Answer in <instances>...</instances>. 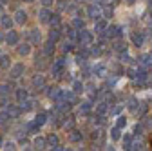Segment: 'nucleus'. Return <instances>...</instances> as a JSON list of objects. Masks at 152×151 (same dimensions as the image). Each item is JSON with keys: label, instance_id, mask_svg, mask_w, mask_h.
<instances>
[{"label": "nucleus", "instance_id": "1", "mask_svg": "<svg viewBox=\"0 0 152 151\" xmlns=\"http://www.w3.org/2000/svg\"><path fill=\"white\" fill-rule=\"evenodd\" d=\"M76 38L80 40V44H82V46H89V44H92V35H91L89 31H85L83 27L80 29V33H78V35H76Z\"/></svg>", "mask_w": 152, "mask_h": 151}, {"label": "nucleus", "instance_id": "2", "mask_svg": "<svg viewBox=\"0 0 152 151\" xmlns=\"http://www.w3.org/2000/svg\"><path fill=\"white\" fill-rule=\"evenodd\" d=\"M87 16H91V18H94V20H98V18L102 16V9L98 7V6H94V4H91L89 7H87Z\"/></svg>", "mask_w": 152, "mask_h": 151}, {"label": "nucleus", "instance_id": "3", "mask_svg": "<svg viewBox=\"0 0 152 151\" xmlns=\"http://www.w3.org/2000/svg\"><path fill=\"white\" fill-rule=\"evenodd\" d=\"M64 67H65V60L64 58H58V60L53 64V75H54V77H60L62 71H64Z\"/></svg>", "mask_w": 152, "mask_h": 151}, {"label": "nucleus", "instance_id": "4", "mask_svg": "<svg viewBox=\"0 0 152 151\" xmlns=\"http://www.w3.org/2000/svg\"><path fill=\"white\" fill-rule=\"evenodd\" d=\"M6 113H7L9 118H18V117H20V113H22V109H20V106H9L6 109Z\"/></svg>", "mask_w": 152, "mask_h": 151}, {"label": "nucleus", "instance_id": "5", "mask_svg": "<svg viewBox=\"0 0 152 151\" xmlns=\"http://www.w3.org/2000/svg\"><path fill=\"white\" fill-rule=\"evenodd\" d=\"M9 75H11L13 78L22 77V75H24V64H16V66H13V67H11V71H9Z\"/></svg>", "mask_w": 152, "mask_h": 151}, {"label": "nucleus", "instance_id": "6", "mask_svg": "<svg viewBox=\"0 0 152 151\" xmlns=\"http://www.w3.org/2000/svg\"><path fill=\"white\" fill-rule=\"evenodd\" d=\"M62 98H64L65 102H69L71 106H72V104H76V100H78V97H76V93H74V91H72V93H71V91L62 93Z\"/></svg>", "mask_w": 152, "mask_h": 151}, {"label": "nucleus", "instance_id": "7", "mask_svg": "<svg viewBox=\"0 0 152 151\" xmlns=\"http://www.w3.org/2000/svg\"><path fill=\"white\" fill-rule=\"evenodd\" d=\"M26 20H27V13H26V11L20 9V11L15 13V22H16V24H26Z\"/></svg>", "mask_w": 152, "mask_h": 151}, {"label": "nucleus", "instance_id": "8", "mask_svg": "<svg viewBox=\"0 0 152 151\" xmlns=\"http://www.w3.org/2000/svg\"><path fill=\"white\" fill-rule=\"evenodd\" d=\"M33 84H34L36 89H44L45 87V78L42 77V75H36V77L33 78Z\"/></svg>", "mask_w": 152, "mask_h": 151}, {"label": "nucleus", "instance_id": "9", "mask_svg": "<svg viewBox=\"0 0 152 151\" xmlns=\"http://www.w3.org/2000/svg\"><path fill=\"white\" fill-rule=\"evenodd\" d=\"M45 140H47V146H49L51 149H54L56 146H58V144H60V140H58V137H56L54 133H51V135H49V137H47Z\"/></svg>", "mask_w": 152, "mask_h": 151}, {"label": "nucleus", "instance_id": "10", "mask_svg": "<svg viewBox=\"0 0 152 151\" xmlns=\"http://www.w3.org/2000/svg\"><path fill=\"white\" fill-rule=\"evenodd\" d=\"M47 95H49V98L58 100V98H62V91H60V87H51V89L47 91Z\"/></svg>", "mask_w": 152, "mask_h": 151}, {"label": "nucleus", "instance_id": "11", "mask_svg": "<svg viewBox=\"0 0 152 151\" xmlns=\"http://www.w3.org/2000/svg\"><path fill=\"white\" fill-rule=\"evenodd\" d=\"M105 35L109 36V38H114V36H118V35H120V27H116V26L105 27Z\"/></svg>", "mask_w": 152, "mask_h": 151}, {"label": "nucleus", "instance_id": "12", "mask_svg": "<svg viewBox=\"0 0 152 151\" xmlns=\"http://www.w3.org/2000/svg\"><path fill=\"white\" fill-rule=\"evenodd\" d=\"M6 42H7L9 46H15V44L18 42V35H16L15 31L9 29V33H7V36H6Z\"/></svg>", "mask_w": 152, "mask_h": 151}, {"label": "nucleus", "instance_id": "13", "mask_svg": "<svg viewBox=\"0 0 152 151\" xmlns=\"http://www.w3.org/2000/svg\"><path fill=\"white\" fill-rule=\"evenodd\" d=\"M82 140V133L76 129H71L69 131V142H80Z\"/></svg>", "mask_w": 152, "mask_h": 151}, {"label": "nucleus", "instance_id": "14", "mask_svg": "<svg viewBox=\"0 0 152 151\" xmlns=\"http://www.w3.org/2000/svg\"><path fill=\"white\" fill-rule=\"evenodd\" d=\"M45 122H47V115H45V113H38L36 118H34V124H36L38 127H40V126H44Z\"/></svg>", "mask_w": 152, "mask_h": 151}, {"label": "nucleus", "instance_id": "15", "mask_svg": "<svg viewBox=\"0 0 152 151\" xmlns=\"http://www.w3.org/2000/svg\"><path fill=\"white\" fill-rule=\"evenodd\" d=\"M49 40H51V42H54V44L58 42V40H60V29H54V27H53V29H51V33H49Z\"/></svg>", "mask_w": 152, "mask_h": 151}, {"label": "nucleus", "instance_id": "16", "mask_svg": "<svg viewBox=\"0 0 152 151\" xmlns=\"http://www.w3.org/2000/svg\"><path fill=\"white\" fill-rule=\"evenodd\" d=\"M34 147H36V149H45V147H47V140H45L44 137H38V138L34 140Z\"/></svg>", "mask_w": 152, "mask_h": 151}, {"label": "nucleus", "instance_id": "17", "mask_svg": "<svg viewBox=\"0 0 152 151\" xmlns=\"http://www.w3.org/2000/svg\"><path fill=\"white\" fill-rule=\"evenodd\" d=\"M49 24H51L54 29H60V16H58V15H51V18H49Z\"/></svg>", "mask_w": 152, "mask_h": 151}, {"label": "nucleus", "instance_id": "18", "mask_svg": "<svg viewBox=\"0 0 152 151\" xmlns=\"http://www.w3.org/2000/svg\"><path fill=\"white\" fill-rule=\"evenodd\" d=\"M29 38H31L33 44H38V42H40V31H38V29H33V31L29 33Z\"/></svg>", "mask_w": 152, "mask_h": 151}, {"label": "nucleus", "instance_id": "19", "mask_svg": "<svg viewBox=\"0 0 152 151\" xmlns=\"http://www.w3.org/2000/svg\"><path fill=\"white\" fill-rule=\"evenodd\" d=\"M33 106H34V102L33 100H24V102H20V109L22 111H29V109H33Z\"/></svg>", "mask_w": 152, "mask_h": 151}, {"label": "nucleus", "instance_id": "20", "mask_svg": "<svg viewBox=\"0 0 152 151\" xmlns=\"http://www.w3.org/2000/svg\"><path fill=\"white\" fill-rule=\"evenodd\" d=\"M29 51H31V46H29V44H22V46H18V55L26 56V55H29Z\"/></svg>", "mask_w": 152, "mask_h": 151}, {"label": "nucleus", "instance_id": "21", "mask_svg": "<svg viewBox=\"0 0 152 151\" xmlns=\"http://www.w3.org/2000/svg\"><path fill=\"white\" fill-rule=\"evenodd\" d=\"M0 22H2V26H4L6 29H11V26H13V18H11V16H2V18H0Z\"/></svg>", "mask_w": 152, "mask_h": 151}, {"label": "nucleus", "instance_id": "22", "mask_svg": "<svg viewBox=\"0 0 152 151\" xmlns=\"http://www.w3.org/2000/svg\"><path fill=\"white\" fill-rule=\"evenodd\" d=\"M26 98H27V91H26V89H18V91H16V100H18V104L24 102Z\"/></svg>", "mask_w": 152, "mask_h": 151}, {"label": "nucleus", "instance_id": "23", "mask_svg": "<svg viewBox=\"0 0 152 151\" xmlns=\"http://www.w3.org/2000/svg\"><path fill=\"white\" fill-rule=\"evenodd\" d=\"M9 56L7 55H0V67H4V69H7L9 67Z\"/></svg>", "mask_w": 152, "mask_h": 151}, {"label": "nucleus", "instance_id": "24", "mask_svg": "<svg viewBox=\"0 0 152 151\" xmlns=\"http://www.w3.org/2000/svg\"><path fill=\"white\" fill-rule=\"evenodd\" d=\"M53 53H54V42H51V40H49V42L45 44V49H44V55H47V56H51Z\"/></svg>", "mask_w": 152, "mask_h": 151}, {"label": "nucleus", "instance_id": "25", "mask_svg": "<svg viewBox=\"0 0 152 151\" xmlns=\"http://www.w3.org/2000/svg\"><path fill=\"white\" fill-rule=\"evenodd\" d=\"M132 42H134V46H141V44H143V35L132 33Z\"/></svg>", "mask_w": 152, "mask_h": 151}, {"label": "nucleus", "instance_id": "26", "mask_svg": "<svg viewBox=\"0 0 152 151\" xmlns=\"http://www.w3.org/2000/svg\"><path fill=\"white\" fill-rule=\"evenodd\" d=\"M51 15H53V13H51L49 9H42V11H40V20H42V22H49Z\"/></svg>", "mask_w": 152, "mask_h": 151}, {"label": "nucleus", "instance_id": "27", "mask_svg": "<svg viewBox=\"0 0 152 151\" xmlns=\"http://www.w3.org/2000/svg\"><path fill=\"white\" fill-rule=\"evenodd\" d=\"M136 78H138L140 82H145V80H147V71H145V67L136 71Z\"/></svg>", "mask_w": 152, "mask_h": 151}, {"label": "nucleus", "instance_id": "28", "mask_svg": "<svg viewBox=\"0 0 152 151\" xmlns=\"http://www.w3.org/2000/svg\"><path fill=\"white\" fill-rule=\"evenodd\" d=\"M94 73H96L98 77H105V75H107V67H105V66H96Z\"/></svg>", "mask_w": 152, "mask_h": 151}, {"label": "nucleus", "instance_id": "29", "mask_svg": "<svg viewBox=\"0 0 152 151\" xmlns=\"http://www.w3.org/2000/svg\"><path fill=\"white\" fill-rule=\"evenodd\" d=\"M141 64L147 67V66H152V55H143L141 56Z\"/></svg>", "mask_w": 152, "mask_h": 151}, {"label": "nucleus", "instance_id": "30", "mask_svg": "<svg viewBox=\"0 0 152 151\" xmlns=\"http://www.w3.org/2000/svg\"><path fill=\"white\" fill-rule=\"evenodd\" d=\"M105 111H107V104H105V102H100V104L96 106V113H98V115H103Z\"/></svg>", "mask_w": 152, "mask_h": 151}, {"label": "nucleus", "instance_id": "31", "mask_svg": "<svg viewBox=\"0 0 152 151\" xmlns=\"http://www.w3.org/2000/svg\"><path fill=\"white\" fill-rule=\"evenodd\" d=\"M105 27H107V22H105V20H98V22H96V27H94V31H103Z\"/></svg>", "mask_w": 152, "mask_h": 151}, {"label": "nucleus", "instance_id": "32", "mask_svg": "<svg viewBox=\"0 0 152 151\" xmlns=\"http://www.w3.org/2000/svg\"><path fill=\"white\" fill-rule=\"evenodd\" d=\"M45 66H47V62H45V58H44V56H40V58H36V67L44 69Z\"/></svg>", "mask_w": 152, "mask_h": 151}, {"label": "nucleus", "instance_id": "33", "mask_svg": "<svg viewBox=\"0 0 152 151\" xmlns=\"http://www.w3.org/2000/svg\"><path fill=\"white\" fill-rule=\"evenodd\" d=\"M102 15H103L105 18H110V16H112V7L105 6V7H103V11H102Z\"/></svg>", "mask_w": 152, "mask_h": 151}, {"label": "nucleus", "instance_id": "34", "mask_svg": "<svg viewBox=\"0 0 152 151\" xmlns=\"http://www.w3.org/2000/svg\"><path fill=\"white\" fill-rule=\"evenodd\" d=\"M125 126H127V118H125V117H118L116 127H120V129H121V127H125Z\"/></svg>", "mask_w": 152, "mask_h": 151}, {"label": "nucleus", "instance_id": "35", "mask_svg": "<svg viewBox=\"0 0 152 151\" xmlns=\"http://www.w3.org/2000/svg\"><path fill=\"white\" fill-rule=\"evenodd\" d=\"M102 138H103V131L102 129H98V131L92 133V140H102Z\"/></svg>", "mask_w": 152, "mask_h": 151}, {"label": "nucleus", "instance_id": "36", "mask_svg": "<svg viewBox=\"0 0 152 151\" xmlns=\"http://www.w3.org/2000/svg\"><path fill=\"white\" fill-rule=\"evenodd\" d=\"M56 6H58V9H60V11H64V9H67V7H69L67 0H58V4H56Z\"/></svg>", "mask_w": 152, "mask_h": 151}, {"label": "nucleus", "instance_id": "37", "mask_svg": "<svg viewBox=\"0 0 152 151\" xmlns=\"http://www.w3.org/2000/svg\"><path fill=\"white\" fill-rule=\"evenodd\" d=\"M72 27H76V29H82V27H83V20H80V18H74Z\"/></svg>", "mask_w": 152, "mask_h": 151}, {"label": "nucleus", "instance_id": "38", "mask_svg": "<svg viewBox=\"0 0 152 151\" xmlns=\"http://www.w3.org/2000/svg\"><path fill=\"white\" fill-rule=\"evenodd\" d=\"M72 89H74V93H80V91L83 89V86H82V82H78V80H76V82L72 84Z\"/></svg>", "mask_w": 152, "mask_h": 151}, {"label": "nucleus", "instance_id": "39", "mask_svg": "<svg viewBox=\"0 0 152 151\" xmlns=\"http://www.w3.org/2000/svg\"><path fill=\"white\" fill-rule=\"evenodd\" d=\"M110 137H112L114 140H118V138H120V127H114V129L110 131Z\"/></svg>", "mask_w": 152, "mask_h": 151}, {"label": "nucleus", "instance_id": "40", "mask_svg": "<svg viewBox=\"0 0 152 151\" xmlns=\"http://www.w3.org/2000/svg\"><path fill=\"white\" fill-rule=\"evenodd\" d=\"M80 111H82V113H83V115H87V113H89V111H91V104H89V102H85V104H83V106H82V109H80Z\"/></svg>", "mask_w": 152, "mask_h": 151}, {"label": "nucleus", "instance_id": "41", "mask_svg": "<svg viewBox=\"0 0 152 151\" xmlns=\"http://www.w3.org/2000/svg\"><path fill=\"white\" fill-rule=\"evenodd\" d=\"M20 146H22L24 149H29V146H31V144H29V140H27V138H22V140H20Z\"/></svg>", "mask_w": 152, "mask_h": 151}, {"label": "nucleus", "instance_id": "42", "mask_svg": "<svg viewBox=\"0 0 152 151\" xmlns=\"http://www.w3.org/2000/svg\"><path fill=\"white\" fill-rule=\"evenodd\" d=\"M4 149H11V151H13V149H16V147H15L13 142H6V144H4Z\"/></svg>", "mask_w": 152, "mask_h": 151}, {"label": "nucleus", "instance_id": "43", "mask_svg": "<svg viewBox=\"0 0 152 151\" xmlns=\"http://www.w3.org/2000/svg\"><path fill=\"white\" fill-rule=\"evenodd\" d=\"M120 56H121V60H125V62H129V60H130V56L127 55V51H125V53L121 51V55H120Z\"/></svg>", "mask_w": 152, "mask_h": 151}, {"label": "nucleus", "instance_id": "44", "mask_svg": "<svg viewBox=\"0 0 152 151\" xmlns=\"http://www.w3.org/2000/svg\"><path fill=\"white\" fill-rule=\"evenodd\" d=\"M62 49H64V51L67 53V51H71V49H72V44H71V42H67V44H65V46H64Z\"/></svg>", "mask_w": 152, "mask_h": 151}, {"label": "nucleus", "instance_id": "45", "mask_svg": "<svg viewBox=\"0 0 152 151\" xmlns=\"http://www.w3.org/2000/svg\"><path fill=\"white\" fill-rule=\"evenodd\" d=\"M9 117H7V113H0V122H6Z\"/></svg>", "mask_w": 152, "mask_h": 151}, {"label": "nucleus", "instance_id": "46", "mask_svg": "<svg viewBox=\"0 0 152 151\" xmlns=\"http://www.w3.org/2000/svg\"><path fill=\"white\" fill-rule=\"evenodd\" d=\"M129 107H130V109H134V107H136V100H134V98H130V100H129Z\"/></svg>", "mask_w": 152, "mask_h": 151}, {"label": "nucleus", "instance_id": "47", "mask_svg": "<svg viewBox=\"0 0 152 151\" xmlns=\"http://www.w3.org/2000/svg\"><path fill=\"white\" fill-rule=\"evenodd\" d=\"M7 86H0V95H4V93H7Z\"/></svg>", "mask_w": 152, "mask_h": 151}, {"label": "nucleus", "instance_id": "48", "mask_svg": "<svg viewBox=\"0 0 152 151\" xmlns=\"http://www.w3.org/2000/svg\"><path fill=\"white\" fill-rule=\"evenodd\" d=\"M42 4H44V7H49L53 4V0H42Z\"/></svg>", "mask_w": 152, "mask_h": 151}, {"label": "nucleus", "instance_id": "49", "mask_svg": "<svg viewBox=\"0 0 152 151\" xmlns=\"http://www.w3.org/2000/svg\"><path fill=\"white\" fill-rule=\"evenodd\" d=\"M127 75L132 78V77H136V71H134V69H129V71H127Z\"/></svg>", "mask_w": 152, "mask_h": 151}, {"label": "nucleus", "instance_id": "50", "mask_svg": "<svg viewBox=\"0 0 152 151\" xmlns=\"http://www.w3.org/2000/svg\"><path fill=\"white\" fill-rule=\"evenodd\" d=\"M100 2H102L103 6H109V2H110V0H100Z\"/></svg>", "mask_w": 152, "mask_h": 151}, {"label": "nucleus", "instance_id": "51", "mask_svg": "<svg viewBox=\"0 0 152 151\" xmlns=\"http://www.w3.org/2000/svg\"><path fill=\"white\" fill-rule=\"evenodd\" d=\"M136 2V0H127V4H134Z\"/></svg>", "mask_w": 152, "mask_h": 151}, {"label": "nucleus", "instance_id": "52", "mask_svg": "<svg viewBox=\"0 0 152 151\" xmlns=\"http://www.w3.org/2000/svg\"><path fill=\"white\" fill-rule=\"evenodd\" d=\"M2 146H4V142H2V138H0V147H2Z\"/></svg>", "mask_w": 152, "mask_h": 151}, {"label": "nucleus", "instance_id": "53", "mask_svg": "<svg viewBox=\"0 0 152 151\" xmlns=\"http://www.w3.org/2000/svg\"><path fill=\"white\" fill-rule=\"evenodd\" d=\"M24 2H33V0H24Z\"/></svg>", "mask_w": 152, "mask_h": 151}, {"label": "nucleus", "instance_id": "54", "mask_svg": "<svg viewBox=\"0 0 152 151\" xmlns=\"http://www.w3.org/2000/svg\"><path fill=\"white\" fill-rule=\"evenodd\" d=\"M150 146H152V137H150Z\"/></svg>", "mask_w": 152, "mask_h": 151}]
</instances>
